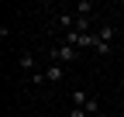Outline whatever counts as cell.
<instances>
[{"mask_svg":"<svg viewBox=\"0 0 124 117\" xmlns=\"http://www.w3.org/2000/svg\"><path fill=\"white\" fill-rule=\"evenodd\" d=\"M48 55H52L55 66H69V62H76V58H79V48H72V45H66V41H62V45H55Z\"/></svg>","mask_w":124,"mask_h":117,"instance_id":"6da1fadb","label":"cell"},{"mask_svg":"<svg viewBox=\"0 0 124 117\" xmlns=\"http://www.w3.org/2000/svg\"><path fill=\"white\" fill-rule=\"evenodd\" d=\"M110 48H114V45H107V41H100V45L93 48V52H97V55H110Z\"/></svg>","mask_w":124,"mask_h":117,"instance_id":"ba28073f","label":"cell"},{"mask_svg":"<svg viewBox=\"0 0 124 117\" xmlns=\"http://www.w3.org/2000/svg\"><path fill=\"white\" fill-rule=\"evenodd\" d=\"M86 90H72V107H86Z\"/></svg>","mask_w":124,"mask_h":117,"instance_id":"52a82bcc","label":"cell"},{"mask_svg":"<svg viewBox=\"0 0 124 117\" xmlns=\"http://www.w3.org/2000/svg\"><path fill=\"white\" fill-rule=\"evenodd\" d=\"M62 76H66V66H48L45 69V83H62Z\"/></svg>","mask_w":124,"mask_h":117,"instance_id":"7a4b0ae2","label":"cell"},{"mask_svg":"<svg viewBox=\"0 0 124 117\" xmlns=\"http://www.w3.org/2000/svg\"><path fill=\"white\" fill-rule=\"evenodd\" d=\"M90 14H93V4L79 0V4H76V17H90Z\"/></svg>","mask_w":124,"mask_h":117,"instance_id":"5b68a950","label":"cell"},{"mask_svg":"<svg viewBox=\"0 0 124 117\" xmlns=\"http://www.w3.org/2000/svg\"><path fill=\"white\" fill-rule=\"evenodd\" d=\"M17 66H21L24 72H31V69H35V55H31V52H21V58H17Z\"/></svg>","mask_w":124,"mask_h":117,"instance_id":"3957f363","label":"cell"},{"mask_svg":"<svg viewBox=\"0 0 124 117\" xmlns=\"http://www.w3.org/2000/svg\"><path fill=\"white\" fill-rule=\"evenodd\" d=\"M83 110H86L90 117H97V114H100V100H97V96H90V100H86V107H83Z\"/></svg>","mask_w":124,"mask_h":117,"instance_id":"8992f818","label":"cell"},{"mask_svg":"<svg viewBox=\"0 0 124 117\" xmlns=\"http://www.w3.org/2000/svg\"><path fill=\"white\" fill-rule=\"evenodd\" d=\"M97 38H100V41H107V45H110V38H114V24H103L100 31H97Z\"/></svg>","mask_w":124,"mask_h":117,"instance_id":"277c9868","label":"cell"},{"mask_svg":"<svg viewBox=\"0 0 124 117\" xmlns=\"http://www.w3.org/2000/svg\"><path fill=\"white\" fill-rule=\"evenodd\" d=\"M69 117H90V114H86L83 107H72V110H69Z\"/></svg>","mask_w":124,"mask_h":117,"instance_id":"9c48e42d","label":"cell"}]
</instances>
